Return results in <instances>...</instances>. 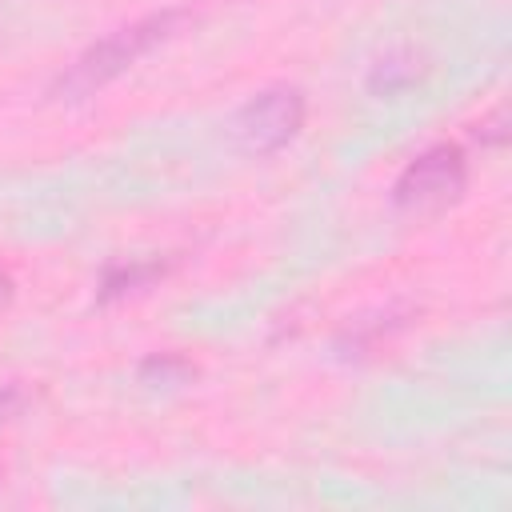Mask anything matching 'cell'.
I'll list each match as a JSON object with an SVG mask.
<instances>
[{"label":"cell","instance_id":"cell-1","mask_svg":"<svg viewBox=\"0 0 512 512\" xmlns=\"http://www.w3.org/2000/svg\"><path fill=\"white\" fill-rule=\"evenodd\" d=\"M188 20L184 8H164V12H152L136 24H124L116 32H108L104 40H96L92 48H84L68 72H60L56 88L52 92H64V96H88L96 88H104L108 80H116L124 68H132L140 56H148L156 44H164L180 24Z\"/></svg>","mask_w":512,"mask_h":512},{"label":"cell","instance_id":"cell-2","mask_svg":"<svg viewBox=\"0 0 512 512\" xmlns=\"http://www.w3.org/2000/svg\"><path fill=\"white\" fill-rule=\"evenodd\" d=\"M468 184V160L456 144H432L428 152H420L392 184V200L400 212L412 216H432L444 212L448 204L460 200Z\"/></svg>","mask_w":512,"mask_h":512},{"label":"cell","instance_id":"cell-3","mask_svg":"<svg viewBox=\"0 0 512 512\" xmlns=\"http://www.w3.org/2000/svg\"><path fill=\"white\" fill-rule=\"evenodd\" d=\"M300 124H304V92L288 88V84L256 92L236 112V136L256 156H268V152L284 148L300 132Z\"/></svg>","mask_w":512,"mask_h":512},{"label":"cell","instance_id":"cell-4","mask_svg":"<svg viewBox=\"0 0 512 512\" xmlns=\"http://www.w3.org/2000/svg\"><path fill=\"white\" fill-rule=\"evenodd\" d=\"M416 56H408V52H388L376 68H372V76H368V88L376 92V96H396L400 88H408L412 80H416Z\"/></svg>","mask_w":512,"mask_h":512},{"label":"cell","instance_id":"cell-5","mask_svg":"<svg viewBox=\"0 0 512 512\" xmlns=\"http://www.w3.org/2000/svg\"><path fill=\"white\" fill-rule=\"evenodd\" d=\"M152 276H164V264H128V268H108V276H104V296L132 292V288L148 284Z\"/></svg>","mask_w":512,"mask_h":512},{"label":"cell","instance_id":"cell-6","mask_svg":"<svg viewBox=\"0 0 512 512\" xmlns=\"http://www.w3.org/2000/svg\"><path fill=\"white\" fill-rule=\"evenodd\" d=\"M24 392L16 388V384H0V420H8V416H16L20 408H24Z\"/></svg>","mask_w":512,"mask_h":512},{"label":"cell","instance_id":"cell-7","mask_svg":"<svg viewBox=\"0 0 512 512\" xmlns=\"http://www.w3.org/2000/svg\"><path fill=\"white\" fill-rule=\"evenodd\" d=\"M12 296H16V284H12V276H8L4 268H0V312H8Z\"/></svg>","mask_w":512,"mask_h":512}]
</instances>
